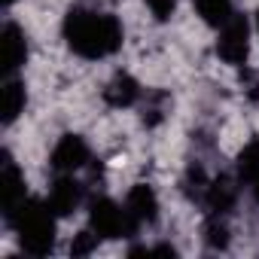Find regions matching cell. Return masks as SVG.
Returning <instances> with one entry per match:
<instances>
[{
  "label": "cell",
  "mask_w": 259,
  "mask_h": 259,
  "mask_svg": "<svg viewBox=\"0 0 259 259\" xmlns=\"http://www.w3.org/2000/svg\"><path fill=\"white\" fill-rule=\"evenodd\" d=\"M61 31H64L67 46L79 58H89V61L110 58L125 43V28L113 13H98V10H85V7H73L64 16Z\"/></svg>",
  "instance_id": "obj_1"
},
{
  "label": "cell",
  "mask_w": 259,
  "mask_h": 259,
  "mask_svg": "<svg viewBox=\"0 0 259 259\" xmlns=\"http://www.w3.org/2000/svg\"><path fill=\"white\" fill-rule=\"evenodd\" d=\"M10 226L16 229L19 235V244L25 253L31 256H49L52 247H55V213L46 201H37V198H25L10 217Z\"/></svg>",
  "instance_id": "obj_2"
},
{
  "label": "cell",
  "mask_w": 259,
  "mask_h": 259,
  "mask_svg": "<svg viewBox=\"0 0 259 259\" xmlns=\"http://www.w3.org/2000/svg\"><path fill=\"white\" fill-rule=\"evenodd\" d=\"M89 229L104 241L128 238V235L138 232V226L132 223V217L125 210V204H116L107 195H98V198L89 201Z\"/></svg>",
  "instance_id": "obj_3"
},
{
  "label": "cell",
  "mask_w": 259,
  "mask_h": 259,
  "mask_svg": "<svg viewBox=\"0 0 259 259\" xmlns=\"http://www.w3.org/2000/svg\"><path fill=\"white\" fill-rule=\"evenodd\" d=\"M250 37H253L250 19L235 13L229 22H223L217 28V55L226 64H232V67L247 64V58H250Z\"/></svg>",
  "instance_id": "obj_4"
},
{
  "label": "cell",
  "mask_w": 259,
  "mask_h": 259,
  "mask_svg": "<svg viewBox=\"0 0 259 259\" xmlns=\"http://www.w3.org/2000/svg\"><path fill=\"white\" fill-rule=\"evenodd\" d=\"M92 162V147L82 135H61L49 153V168L55 174H79Z\"/></svg>",
  "instance_id": "obj_5"
},
{
  "label": "cell",
  "mask_w": 259,
  "mask_h": 259,
  "mask_svg": "<svg viewBox=\"0 0 259 259\" xmlns=\"http://www.w3.org/2000/svg\"><path fill=\"white\" fill-rule=\"evenodd\" d=\"M28 52H31V46H28L25 28H19L16 22H7L4 31H0V67H4V73L16 76L25 67Z\"/></svg>",
  "instance_id": "obj_6"
},
{
  "label": "cell",
  "mask_w": 259,
  "mask_h": 259,
  "mask_svg": "<svg viewBox=\"0 0 259 259\" xmlns=\"http://www.w3.org/2000/svg\"><path fill=\"white\" fill-rule=\"evenodd\" d=\"M85 201V186L73 177V174H58L55 183L46 192V204L52 207L55 217H70L82 207Z\"/></svg>",
  "instance_id": "obj_7"
},
{
  "label": "cell",
  "mask_w": 259,
  "mask_h": 259,
  "mask_svg": "<svg viewBox=\"0 0 259 259\" xmlns=\"http://www.w3.org/2000/svg\"><path fill=\"white\" fill-rule=\"evenodd\" d=\"M125 210H128V217H132V223H135L138 229L156 226L159 210H162L156 189H153L150 183H135L132 189H128V195H125Z\"/></svg>",
  "instance_id": "obj_8"
},
{
  "label": "cell",
  "mask_w": 259,
  "mask_h": 259,
  "mask_svg": "<svg viewBox=\"0 0 259 259\" xmlns=\"http://www.w3.org/2000/svg\"><path fill=\"white\" fill-rule=\"evenodd\" d=\"M104 104L113 107V110H128V107H135L144 101V85L132 76V73H125V70H116L107 85H104Z\"/></svg>",
  "instance_id": "obj_9"
},
{
  "label": "cell",
  "mask_w": 259,
  "mask_h": 259,
  "mask_svg": "<svg viewBox=\"0 0 259 259\" xmlns=\"http://www.w3.org/2000/svg\"><path fill=\"white\" fill-rule=\"evenodd\" d=\"M25 186L28 183H25L22 168L10 159V153H4V162H0V204H4V217H10L28 198Z\"/></svg>",
  "instance_id": "obj_10"
},
{
  "label": "cell",
  "mask_w": 259,
  "mask_h": 259,
  "mask_svg": "<svg viewBox=\"0 0 259 259\" xmlns=\"http://www.w3.org/2000/svg\"><path fill=\"white\" fill-rule=\"evenodd\" d=\"M238 183L241 180H235V177H229V174H220V177H213L210 183H207V189H204V207L210 210V213H220V217H226L229 210H235V204H238Z\"/></svg>",
  "instance_id": "obj_11"
},
{
  "label": "cell",
  "mask_w": 259,
  "mask_h": 259,
  "mask_svg": "<svg viewBox=\"0 0 259 259\" xmlns=\"http://www.w3.org/2000/svg\"><path fill=\"white\" fill-rule=\"evenodd\" d=\"M28 107V85L19 76H7L4 89H0V119L4 125H13Z\"/></svg>",
  "instance_id": "obj_12"
},
{
  "label": "cell",
  "mask_w": 259,
  "mask_h": 259,
  "mask_svg": "<svg viewBox=\"0 0 259 259\" xmlns=\"http://www.w3.org/2000/svg\"><path fill=\"white\" fill-rule=\"evenodd\" d=\"M192 4H195V13L201 16V22L210 28H220L223 22H229L235 16L232 0H192Z\"/></svg>",
  "instance_id": "obj_13"
},
{
  "label": "cell",
  "mask_w": 259,
  "mask_h": 259,
  "mask_svg": "<svg viewBox=\"0 0 259 259\" xmlns=\"http://www.w3.org/2000/svg\"><path fill=\"white\" fill-rule=\"evenodd\" d=\"M201 235H204V244L210 247V250H226L229 247V226H226V217H220V213H210L207 220H204V226H201Z\"/></svg>",
  "instance_id": "obj_14"
},
{
  "label": "cell",
  "mask_w": 259,
  "mask_h": 259,
  "mask_svg": "<svg viewBox=\"0 0 259 259\" xmlns=\"http://www.w3.org/2000/svg\"><path fill=\"white\" fill-rule=\"evenodd\" d=\"M168 107H171V98H168L165 92H150L147 101H144V113H141L144 125H147V128H156V125L168 116Z\"/></svg>",
  "instance_id": "obj_15"
},
{
  "label": "cell",
  "mask_w": 259,
  "mask_h": 259,
  "mask_svg": "<svg viewBox=\"0 0 259 259\" xmlns=\"http://www.w3.org/2000/svg\"><path fill=\"white\" fill-rule=\"evenodd\" d=\"M253 177H259V141H250L238 156V180L250 183Z\"/></svg>",
  "instance_id": "obj_16"
},
{
  "label": "cell",
  "mask_w": 259,
  "mask_h": 259,
  "mask_svg": "<svg viewBox=\"0 0 259 259\" xmlns=\"http://www.w3.org/2000/svg\"><path fill=\"white\" fill-rule=\"evenodd\" d=\"M98 235L92 232V229H82L73 241H70V256H89L92 250H98Z\"/></svg>",
  "instance_id": "obj_17"
},
{
  "label": "cell",
  "mask_w": 259,
  "mask_h": 259,
  "mask_svg": "<svg viewBox=\"0 0 259 259\" xmlns=\"http://www.w3.org/2000/svg\"><path fill=\"white\" fill-rule=\"evenodd\" d=\"M180 0H147V10L153 13L156 22H171V16L177 13Z\"/></svg>",
  "instance_id": "obj_18"
},
{
  "label": "cell",
  "mask_w": 259,
  "mask_h": 259,
  "mask_svg": "<svg viewBox=\"0 0 259 259\" xmlns=\"http://www.w3.org/2000/svg\"><path fill=\"white\" fill-rule=\"evenodd\" d=\"M244 95L250 101L259 104V70H247V79H244Z\"/></svg>",
  "instance_id": "obj_19"
},
{
  "label": "cell",
  "mask_w": 259,
  "mask_h": 259,
  "mask_svg": "<svg viewBox=\"0 0 259 259\" xmlns=\"http://www.w3.org/2000/svg\"><path fill=\"white\" fill-rule=\"evenodd\" d=\"M247 186H250V192H253V198L259 201V177H253V180H250Z\"/></svg>",
  "instance_id": "obj_20"
},
{
  "label": "cell",
  "mask_w": 259,
  "mask_h": 259,
  "mask_svg": "<svg viewBox=\"0 0 259 259\" xmlns=\"http://www.w3.org/2000/svg\"><path fill=\"white\" fill-rule=\"evenodd\" d=\"M253 31H256V37H259V10L253 13Z\"/></svg>",
  "instance_id": "obj_21"
},
{
  "label": "cell",
  "mask_w": 259,
  "mask_h": 259,
  "mask_svg": "<svg viewBox=\"0 0 259 259\" xmlns=\"http://www.w3.org/2000/svg\"><path fill=\"white\" fill-rule=\"evenodd\" d=\"M13 4H16V0H0V7H4V10H10Z\"/></svg>",
  "instance_id": "obj_22"
}]
</instances>
